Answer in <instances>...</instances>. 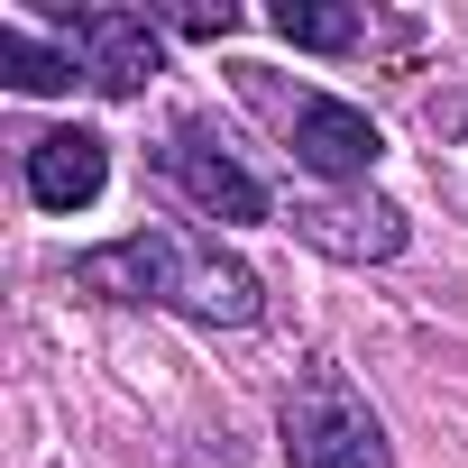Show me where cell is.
<instances>
[{"instance_id":"ba28073f","label":"cell","mask_w":468,"mask_h":468,"mask_svg":"<svg viewBox=\"0 0 468 468\" xmlns=\"http://www.w3.org/2000/svg\"><path fill=\"white\" fill-rule=\"evenodd\" d=\"M0 83L10 92H74L83 65H74V47H37L28 28H0Z\"/></svg>"},{"instance_id":"5b68a950","label":"cell","mask_w":468,"mask_h":468,"mask_svg":"<svg viewBox=\"0 0 468 468\" xmlns=\"http://www.w3.org/2000/svg\"><path fill=\"white\" fill-rule=\"evenodd\" d=\"M156 165H165V175L184 184V202H193V211H211V220H267V211H276V202H267V184L220 147V129H211V120H184V129L165 138V156H156Z\"/></svg>"},{"instance_id":"9c48e42d","label":"cell","mask_w":468,"mask_h":468,"mask_svg":"<svg viewBox=\"0 0 468 468\" xmlns=\"http://www.w3.org/2000/svg\"><path fill=\"white\" fill-rule=\"evenodd\" d=\"M276 37H285V47H313V56H340V47L367 37V19H358V10H322V0H285V10H276Z\"/></svg>"},{"instance_id":"52a82bcc","label":"cell","mask_w":468,"mask_h":468,"mask_svg":"<svg viewBox=\"0 0 468 468\" xmlns=\"http://www.w3.org/2000/svg\"><path fill=\"white\" fill-rule=\"evenodd\" d=\"M111 184V138L101 129H47L28 138V202L37 211H92Z\"/></svg>"},{"instance_id":"3957f363","label":"cell","mask_w":468,"mask_h":468,"mask_svg":"<svg viewBox=\"0 0 468 468\" xmlns=\"http://www.w3.org/2000/svg\"><path fill=\"white\" fill-rule=\"evenodd\" d=\"M65 19V47H74V65H83V83L92 92H111V101H138L156 74H165V47H156V19L147 10H56Z\"/></svg>"},{"instance_id":"8992f818","label":"cell","mask_w":468,"mask_h":468,"mask_svg":"<svg viewBox=\"0 0 468 468\" xmlns=\"http://www.w3.org/2000/svg\"><path fill=\"white\" fill-rule=\"evenodd\" d=\"M285 138H294V165H313L322 184H367V165L386 156V129L340 92H303L285 111Z\"/></svg>"},{"instance_id":"7a4b0ae2","label":"cell","mask_w":468,"mask_h":468,"mask_svg":"<svg viewBox=\"0 0 468 468\" xmlns=\"http://www.w3.org/2000/svg\"><path fill=\"white\" fill-rule=\"evenodd\" d=\"M276 450H285V468H395L377 404H367V395L349 386V367H331V358L294 367V386H285V404H276Z\"/></svg>"},{"instance_id":"277c9868","label":"cell","mask_w":468,"mask_h":468,"mask_svg":"<svg viewBox=\"0 0 468 468\" xmlns=\"http://www.w3.org/2000/svg\"><path fill=\"white\" fill-rule=\"evenodd\" d=\"M285 229H294L303 249L340 258V267H386V258H404V239H413V220H404L386 193H313V202H294Z\"/></svg>"},{"instance_id":"6da1fadb","label":"cell","mask_w":468,"mask_h":468,"mask_svg":"<svg viewBox=\"0 0 468 468\" xmlns=\"http://www.w3.org/2000/svg\"><path fill=\"white\" fill-rule=\"evenodd\" d=\"M74 285L101 294V303H156V313H184L202 331H249L267 313V285L239 249H220L211 229H184V220H156V229H129L111 249H83L74 258Z\"/></svg>"},{"instance_id":"30bf717a","label":"cell","mask_w":468,"mask_h":468,"mask_svg":"<svg viewBox=\"0 0 468 468\" xmlns=\"http://www.w3.org/2000/svg\"><path fill=\"white\" fill-rule=\"evenodd\" d=\"M175 28H184V37H229V28H239V10H229V0H220V10H211V0H193V10H175Z\"/></svg>"}]
</instances>
